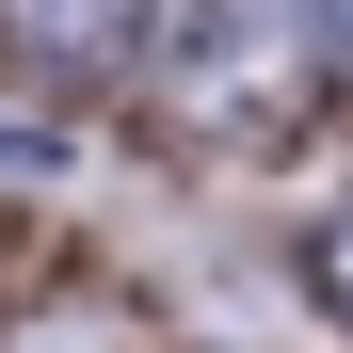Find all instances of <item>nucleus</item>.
Listing matches in <instances>:
<instances>
[{
	"instance_id": "obj_1",
	"label": "nucleus",
	"mask_w": 353,
	"mask_h": 353,
	"mask_svg": "<svg viewBox=\"0 0 353 353\" xmlns=\"http://www.w3.org/2000/svg\"><path fill=\"white\" fill-rule=\"evenodd\" d=\"M273 65H305V0H225L209 17V97H273Z\"/></svg>"
},
{
	"instance_id": "obj_2",
	"label": "nucleus",
	"mask_w": 353,
	"mask_h": 353,
	"mask_svg": "<svg viewBox=\"0 0 353 353\" xmlns=\"http://www.w3.org/2000/svg\"><path fill=\"white\" fill-rule=\"evenodd\" d=\"M305 273H321V305L353 321V209H337V225H321V241H305Z\"/></svg>"
},
{
	"instance_id": "obj_3",
	"label": "nucleus",
	"mask_w": 353,
	"mask_h": 353,
	"mask_svg": "<svg viewBox=\"0 0 353 353\" xmlns=\"http://www.w3.org/2000/svg\"><path fill=\"white\" fill-rule=\"evenodd\" d=\"M337 65H353V0H337Z\"/></svg>"
}]
</instances>
